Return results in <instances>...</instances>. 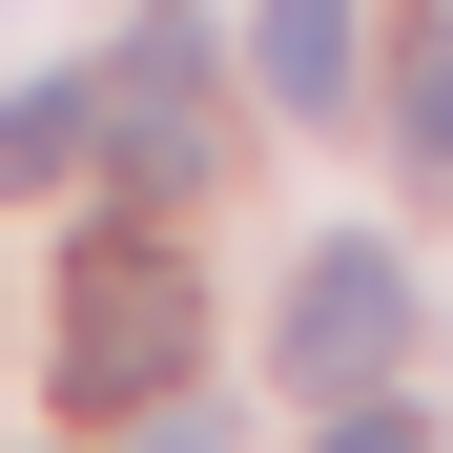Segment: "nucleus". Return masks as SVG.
Listing matches in <instances>:
<instances>
[{
    "label": "nucleus",
    "mask_w": 453,
    "mask_h": 453,
    "mask_svg": "<svg viewBox=\"0 0 453 453\" xmlns=\"http://www.w3.org/2000/svg\"><path fill=\"white\" fill-rule=\"evenodd\" d=\"M124 453H248V433H226L206 392H165V412H124Z\"/></svg>",
    "instance_id": "7"
},
{
    "label": "nucleus",
    "mask_w": 453,
    "mask_h": 453,
    "mask_svg": "<svg viewBox=\"0 0 453 453\" xmlns=\"http://www.w3.org/2000/svg\"><path fill=\"white\" fill-rule=\"evenodd\" d=\"M206 392V268L165 248V226H83V268H62V412H165Z\"/></svg>",
    "instance_id": "1"
},
{
    "label": "nucleus",
    "mask_w": 453,
    "mask_h": 453,
    "mask_svg": "<svg viewBox=\"0 0 453 453\" xmlns=\"http://www.w3.org/2000/svg\"><path fill=\"white\" fill-rule=\"evenodd\" d=\"M83 124H104V165H124L144 206H186V186H206V144H226V104H206V21L104 42V62H83Z\"/></svg>",
    "instance_id": "3"
},
{
    "label": "nucleus",
    "mask_w": 453,
    "mask_h": 453,
    "mask_svg": "<svg viewBox=\"0 0 453 453\" xmlns=\"http://www.w3.org/2000/svg\"><path fill=\"white\" fill-rule=\"evenodd\" d=\"M350 83H371L350 62V0H268V104L288 124H350Z\"/></svg>",
    "instance_id": "4"
},
{
    "label": "nucleus",
    "mask_w": 453,
    "mask_h": 453,
    "mask_svg": "<svg viewBox=\"0 0 453 453\" xmlns=\"http://www.w3.org/2000/svg\"><path fill=\"white\" fill-rule=\"evenodd\" d=\"M330 453H433V433H412V412H371V392H350V412H330Z\"/></svg>",
    "instance_id": "8"
},
{
    "label": "nucleus",
    "mask_w": 453,
    "mask_h": 453,
    "mask_svg": "<svg viewBox=\"0 0 453 453\" xmlns=\"http://www.w3.org/2000/svg\"><path fill=\"white\" fill-rule=\"evenodd\" d=\"M62 165H104L83 83H0V186H62Z\"/></svg>",
    "instance_id": "5"
},
{
    "label": "nucleus",
    "mask_w": 453,
    "mask_h": 453,
    "mask_svg": "<svg viewBox=\"0 0 453 453\" xmlns=\"http://www.w3.org/2000/svg\"><path fill=\"white\" fill-rule=\"evenodd\" d=\"M392 350H412V248L330 226V248L288 268V310H268V371L288 392H392Z\"/></svg>",
    "instance_id": "2"
},
{
    "label": "nucleus",
    "mask_w": 453,
    "mask_h": 453,
    "mask_svg": "<svg viewBox=\"0 0 453 453\" xmlns=\"http://www.w3.org/2000/svg\"><path fill=\"white\" fill-rule=\"evenodd\" d=\"M412 186H453V21H412Z\"/></svg>",
    "instance_id": "6"
}]
</instances>
